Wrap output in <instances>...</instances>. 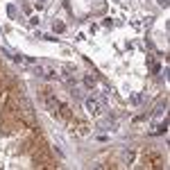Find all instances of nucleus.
I'll use <instances>...</instances> for the list:
<instances>
[{"label":"nucleus","instance_id":"obj_1","mask_svg":"<svg viewBox=\"0 0 170 170\" xmlns=\"http://www.w3.org/2000/svg\"><path fill=\"white\" fill-rule=\"evenodd\" d=\"M86 111L91 114V116H98L102 109H105V98H100V100H95V98H86Z\"/></svg>","mask_w":170,"mask_h":170},{"label":"nucleus","instance_id":"obj_2","mask_svg":"<svg viewBox=\"0 0 170 170\" xmlns=\"http://www.w3.org/2000/svg\"><path fill=\"white\" fill-rule=\"evenodd\" d=\"M114 125H116V123H114V120H102V123H100V125H98V129H102V131H109V129H116V127H114Z\"/></svg>","mask_w":170,"mask_h":170},{"label":"nucleus","instance_id":"obj_3","mask_svg":"<svg viewBox=\"0 0 170 170\" xmlns=\"http://www.w3.org/2000/svg\"><path fill=\"white\" fill-rule=\"evenodd\" d=\"M84 86H86V89H93V86H95V77L86 75V77H84Z\"/></svg>","mask_w":170,"mask_h":170},{"label":"nucleus","instance_id":"obj_4","mask_svg":"<svg viewBox=\"0 0 170 170\" xmlns=\"http://www.w3.org/2000/svg\"><path fill=\"white\" fill-rule=\"evenodd\" d=\"M166 129H168V120H163L161 125H157V129L152 131V134H161V131H166Z\"/></svg>","mask_w":170,"mask_h":170},{"label":"nucleus","instance_id":"obj_5","mask_svg":"<svg viewBox=\"0 0 170 170\" xmlns=\"http://www.w3.org/2000/svg\"><path fill=\"white\" fill-rule=\"evenodd\" d=\"M7 14H9V18H16V16H18V12H16L14 5H7Z\"/></svg>","mask_w":170,"mask_h":170},{"label":"nucleus","instance_id":"obj_6","mask_svg":"<svg viewBox=\"0 0 170 170\" xmlns=\"http://www.w3.org/2000/svg\"><path fill=\"white\" fill-rule=\"evenodd\" d=\"M54 32H64V30H66V25H64V23H61V21H57V23H54Z\"/></svg>","mask_w":170,"mask_h":170},{"label":"nucleus","instance_id":"obj_7","mask_svg":"<svg viewBox=\"0 0 170 170\" xmlns=\"http://www.w3.org/2000/svg\"><path fill=\"white\" fill-rule=\"evenodd\" d=\"M141 100H143V95H141V93H138V95H134V98H131V102H136V105H138V102H141Z\"/></svg>","mask_w":170,"mask_h":170},{"label":"nucleus","instance_id":"obj_8","mask_svg":"<svg viewBox=\"0 0 170 170\" xmlns=\"http://www.w3.org/2000/svg\"><path fill=\"white\" fill-rule=\"evenodd\" d=\"M159 5L161 7H168V0H159Z\"/></svg>","mask_w":170,"mask_h":170}]
</instances>
